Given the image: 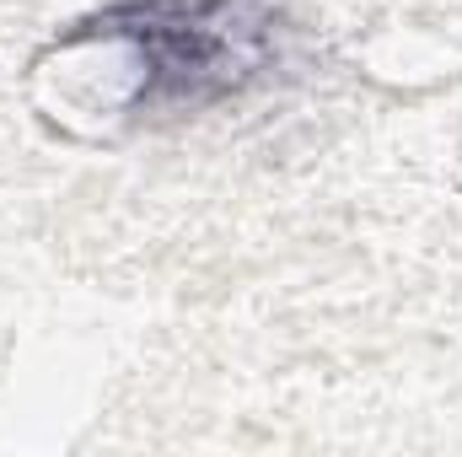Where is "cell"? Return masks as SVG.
Listing matches in <instances>:
<instances>
[{
    "mask_svg": "<svg viewBox=\"0 0 462 457\" xmlns=\"http://www.w3.org/2000/svg\"><path fill=\"white\" fill-rule=\"evenodd\" d=\"M60 43H103L129 70V118H183L269 87L291 60L274 0H114Z\"/></svg>",
    "mask_w": 462,
    "mask_h": 457,
    "instance_id": "6da1fadb",
    "label": "cell"
}]
</instances>
